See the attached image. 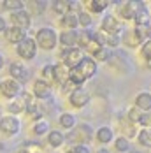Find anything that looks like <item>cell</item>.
<instances>
[{
    "instance_id": "4316f807",
    "label": "cell",
    "mask_w": 151,
    "mask_h": 153,
    "mask_svg": "<svg viewBox=\"0 0 151 153\" xmlns=\"http://www.w3.org/2000/svg\"><path fill=\"white\" fill-rule=\"evenodd\" d=\"M2 4H4V7H5V9H11L13 13L23 9V2H21V0H4Z\"/></svg>"
},
{
    "instance_id": "d6a6232c",
    "label": "cell",
    "mask_w": 151,
    "mask_h": 153,
    "mask_svg": "<svg viewBox=\"0 0 151 153\" xmlns=\"http://www.w3.org/2000/svg\"><path fill=\"white\" fill-rule=\"evenodd\" d=\"M77 19H79V25H83V27H90L91 25V16L88 13H79Z\"/></svg>"
},
{
    "instance_id": "ffe728a7",
    "label": "cell",
    "mask_w": 151,
    "mask_h": 153,
    "mask_svg": "<svg viewBox=\"0 0 151 153\" xmlns=\"http://www.w3.org/2000/svg\"><path fill=\"white\" fill-rule=\"evenodd\" d=\"M97 139L100 141V143H109V141H113V128H109V127H100L98 130H97Z\"/></svg>"
},
{
    "instance_id": "5b68a950",
    "label": "cell",
    "mask_w": 151,
    "mask_h": 153,
    "mask_svg": "<svg viewBox=\"0 0 151 153\" xmlns=\"http://www.w3.org/2000/svg\"><path fill=\"white\" fill-rule=\"evenodd\" d=\"M0 130L5 136H14L19 132V120L16 116H5L0 120Z\"/></svg>"
},
{
    "instance_id": "9a60e30c",
    "label": "cell",
    "mask_w": 151,
    "mask_h": 153,
    "mask_svg": "<svg viewBox=\"0 0 151 153\" xmlns=\"http://www.w3.org/2000/svg\"><path fill=\"white\" fill-rule=\"evenodd\" d=\"M60 42H61V46H65L67 49H72V48L77 44V32H74V30L61 32Z\"/></svg>"
},
{
    "instance_id": "8d00e7d4",
    "label": "cell",
    "mask_w": 151,
    "mask_h": 153,
    "mask_svg": "<svg viewBox=\"0 0 151 153\" xmlns=\"http://www.w3.org/2000/svg\"><path fill=\"white\" fill-rule=\"evenodd\" d=\"M70 153H90V150H88L84 144H76L74 148L70 150Z\"/></svg>"
},
{
    "instance_id": "8992f818",
    "label": "cell",
    "mask_w": 151,
    "mask_h": 153,
    "mask_svg": "<svg viewBox=\"0 0 151 153\" xmlns=\"http://www.w3.org/2000/svg\"><path fill=\"white\" fill-rule=\"evenodd\" d=\"M0 92H2L4 97L13 99V97H16L18 93L21 92V88H19V83L18 81H14V79H5V81L0 83Z\"/></svg>"
},
{
    "instance_id": "f1b7e54d",
    "label": "cell",
    "mask_w": 151,
    "mask_h": 153,
    "mask_svg": "<svg viewBox=\"0 0 151 153\" xmlns=\"http://www.w3.org/2000/svg\"><path fill=\"white\" fill-rule=\"evenodd\" d=\"M7 109H9V113H13V114H18V113H21V111L25 109V102H23V100L11 102V104L7 106Z\"/></svg>"
},
{
    "instance_id": "ba28073f",
    "label": "cell",
    "mask_w": 151,
    "mask_h": 153,
    "mask_svg": "<svg viewBox=\"0 0 151 153\" xmlns=\"http://www.w3.org/2000/svg\"><path fill=\"white\" fill-rule=\"evenodd\" d=\"M88 102H90V95H88L86 90L76 88L74 92L70 93V104H72L74 107H84Z\"/></svg>"
},
{
    "instance_id": "1f68e13d",
    "label": "cell",
    "mask_w": 151,
    "mask_h": 153,
    "mask_svg": "<svg viewBox=\"0 0 151 153\" xmlns=\"http://www.w3.org/2000/svg\"><path fill=\"white\" fill-rule=\"evenodd\" d=\"M93 56H95V60L106 62V60H109V51H107V48H100L97 53H93Z\"/></svg>"
},
{
    "instance_id": "e0dca14e",
    "label": "cell",
    "mask_w": 151,
    "mask_h": 153,
    "mask_svg": "<svg viewBox=\"0 0 151 153\" xmlns=\"http://www.w3.org/2000/svg\"><path fill=\"white\" fill-rule=\"evenodd\" d=\"M135 25L137 27H150V13H148V9L144 7V4L139 7V11H137L135 14Z\"/></svg>"
},
{
    "instance_id": "cb8c5ba5",
    "label": "cell",
    "mask_w": 151,
    "mask_h": 153,
    "mask_svg": "<svg viewBox=\"0 0 151 153\" xmlns=\"http://www.w3.org/2000/svg\"><path fill=\"white\" fill-rule=\"evenodd\" d=\"M69 79L74 83V85H81V83H84L86 81V77L81 74V71L76 67V69H70V72H69Z\"/></svg>"
},
{
    "instance_id": "b9f144b4",
    "label": "cell",
    "mask_w": 151,
    "mask_h": 153,
    "mask_svg": "<svg viewBox=\"0 0 151 153\" xmlns=\"http://www.w3.org/2000/svg\"><path fill=\"white\" fill-rule=\"evenodd\" d=\"M2 65H4V56L0 55V69H2Z\"/></svg>"
},
{
    "instance_id": "836d02e7",
    "label": "cell",
    "mask_w": 151,
    "mask_h": 153,
    "mask_svg": "<svg viewBox=\"0 0 151 153\" xmlns=\"http://www.w3.org/2000/svg\"><path fill=\"white\" fill-rule=\"evenodd\" d=\"M141 51H142V56H144V58L151 60V39L142 44V49H141Z\"/></svg>"
},
{
    "instance_id": "2e32d148",
    "label": "cell",
    "mask_w": 151,
    "mask_h": 153,
    "mask_svg": "<svg viewBox=\"0 0 151 153\" xmlns=\"http://www.w3.org/2000/svg\"><path fill=\"white\" fill-rule=\"evenodd\" d=\"M5 39L9 41V42H13V44H19L23 39H25V32L21 30V28H18V27H11V28H7L5 30Z\"/></svg>"
},
{
    "instance_id": "d4e9b609",
    "label": "cell",
    "mask_w": 151,
    "mask_h": 153,
    "mask_svg": "<svg viewBox=\"0 0 151 153\" xmlns=\"http://www.w3.org/2000/svg\"><path fill=\"white\" fill-rule=\"evenodd\" d=\"M139 143L146 148H151V128H144L139 134Z\"/></svg>"
},
{
    "instance_id": "603a6c76",
    "label": "cell",
    "mask_w": 151,
    "mask_h": 153,
    "mask_svg": "<svg viewBox=\"0 0 151 153\" xmlns=\"http://www.w3.org/2000/svg\"><path fill=\"white\" fill-rule=\"evenodd\" d=\"M60 125L61 127H65V128H72L76 125V118L74 114H70V113H63L60 116Z\"/></svg>"
},
{
    "instance_id": "4fadbf2b",
    "label": "cell",
    "mask_w": 151,
    "mask_h": 153,
    "mask_svg": "<svg viewBox=\"0 0 151 153\" xmlns=\"http://www.w3.org/2000/svg\"><path fill=\"white\" fill-rule=\"evenodd\" d=\"M69 72H70V69L67 67V65H63V63H58V65H55V72H53V79L58 83V85H65L67 81H69Z\"/></svg>"
},
{
    "instance_id": "bcb514c9",
    "label": "cell",
    "mask_w": 151,
    "mask_h": 153,
    "mask_svg": "<svg viewBox=\"0 0 151 153\" xmlns=\"http://www.w3.org/2000/svg\"><path fill=\"white\" fill-rule=\"evenodd\" d=\"M150 35H151V28H150Z\"/></svg>"
},
{
    "instance_id": "7bdbcfd3",
    "label": "cell",
    "mask_w": 151,
    "mask_h": 153,
    "mask_svg": "<svg viewBox=\"0 0 151 153\" xmlns=\"http://www.w3.org/2000/svg\"><path fill=\"white\" fill-rule=\"evenodd\" d=\"M97 153H109V152H107V150H104V148H102V150H98V152H97Z\"/></svg>"
},
{
    "instance_id": "74e56055",
    "label": "cell",
    "mask_w": 151,
    "mask_h": 153,
    "mask_svg": "<svg viewBox=\"0 0 151 153\" xmlns=\"http://www.w3.org/2000/svg\"><path fill=\"white\" fill-rule=\"evenodd\" d=\"M128 118H130V122H139V118H141V113H139L137 109H130V113H128Z\"/></svg>"
},
{
    "instance_id": "83f0119b",
    "label": "cell",
    "mask_w": 151,
    "mask_h": 153,
    "mask_svg": "<svg viewBox=\"0 0 151 153\" xmlns=\"http://www.w3.org/2000/svg\"><path fill=\"white\" fill-rule=\"evenodd\" d=\"M53 9H55V13H58V14H67L69 13V2H63V0H58V2H53Z\"/></svg>"
},
{
    "instance_id": "9c48e42d",
    "label": "cell",
    "mask_w": 151,
    "mask_h": 153,
    "mask_svg": "<svg viewBox=\"0 0 151 153\" xmlns=\"http://www.w3.org/2000/svg\"><path fill=\"white\" fill-rule=\"evenodd\" d=\"M141 5H142V2H137V4L135 2H127V4H123L120 7L121 18H125V19H134Z\"/></svg>"
},
{
    "instance_id": "f35d334b",
    "label": "cell",
    "mask_w": 151,
    "mask_h": 153,
    "mask_svg": "<svg viewBox=\"0 0 151 153\" xmlns=\"http://www.w3.org/2000/svg\"><path fill=\"white\" fill-rule=\"evenodd\" d=\"M42 72H44V76H46V77H53V72H55V67H53V65H46Z\"/></svg>"
},
{
    "instance_id": "3957f363",
    "label": "cell",
    "mask_w": 151,
    "mask_h": 153,
    "mask_svg": "<svg viewBox=\"0 0 151 153\" xmlns=\"http://www.w3.org/2000/svg\"><path fill=\"white\" fill-rule=\"evenodd\" d=\"M37 53V42L32 37H25L19 44H18V55L25 60H32Z\"/></svg>"
},
{
    "instance_id": "f546056e",
    "label": "cell",
    "mask_w": 151,
    "mask_h": 153,
    "mask_svg": "<svg viewBox=\"0 0 151 153\" xmlns=\"http://www.w3.org/2000/svg\"><path fill=\"white\" fill-rule=\"evenodd\" d=\"M116 150L118 152H128L130 150V143L127 137H118L116 139Z\"/></svg>"
},
{
    "instance_id": "ee69618b",
    "label": "cell",
    "mask_w": 151,
    "mask_h": 153,
    "mask_svg": "<svg viewBox=\"0 0 151 153\" xmlns=\"http://www.w3.org/2000/svg\"><path fill=\"white\" fill-rule=\"evenodd\" d=\"M148 67H150V69H151V60H148Z\"/></svg>"
},
{
    "instance_id": "4dcf8cb0",
    "label": "cell",
    "mask_w": 151,
    "mask_h": 153,
    "mask_svg": "<svg viewBox=\"0 0 151 153\" xmlns=\"http://www.w3.org/2000/svg\"><path fill=\"white\" fill-rule=\"evenodd\" d=\"M47 128H49V127H47V123H46V122H37L35 125H33V132H35L37 136L46 134V132H47Z\"/></svg>"
},
{
    "instance_id": "7a4b0ae2",
    "label": "cell",
    "mask_w": 151,
    "mask_h": 153,
    "mask_svg": "<svg viewBox=\"0 0 151 153\" xmlns=\"http://www.w3.org/2000/svg\"><path fill=\"white\" fill-rule=\"evenodd\" d=\"M61 58H63V65H67L69 69H76L83 62L84 55H83L81 48H72V49H65L61 53Z\"/></svg>"
},
{
    "instance_id": "6da1fadb",
    "label": "cell",
    "mask_w": 151,
    "mask_h": 153,
    "mask_svg": "<svg viewBox=\"0 0 151 153\" xmlns=\"http://www.w3.org/2000/svg\"><path fill=\"white\" fill-rule=\"evenodd\" d=\"M56 32L53 30V28H39L37 30V35H35V42L39 44V46L42 48V49H53V48L56 46Z\"/></svg>"
},
{
    "instance_id": "277c9868",
    "label": "cell",
    "mask_w": 151,
    "mask_h": 153,
    "mask_svg": "<svg viewBox=\"0 0 151 153\" xmlns=\"http://www.w3.org/2000/svg\"><path fill=\"white\" fill-rule=\"evenodd\" d=\"M69 139L74 141L77 144H84L91 139V127L90 125H79L76 130H72V134H69Z\"/></svg>"
},
{
    "instance_id": "e575fe53",
    "label": "cell",
    "mask_w": 151,
    "mask_h": 153,
    "mask_svg": "<svg viewBox=\"0 0 151 153\" xmlns=\"http://www.w3.org/2000/svg\"><path fill=\"white\" fill-rule=\"evenodd\" d=\"M139 123H141V125H144V127H150V128H151V111H150V113H144V114H141Z\"/></svg>"
},
{
    "instance_id": "52a82bcc",
    "label": "cell",
    "mask_w": 151,
    "mask_h": 153,
    "mask_svg": "<svg viewBox=\"0 0 151 153\" xmlns=\"http://www.w3.org/2000/svg\"><path fill=\"white\" fill-rule=\"evenodd\" d=\"M11 21H13V27H18V28H21V30H25V28H28L30 27V14L27 13V11H14L13 14H11Z\"/></svg>"
},
{
    "instance_id": "8fae6325",
    "label": "cell",
    "mask_w": 151,
    "mask_h": 153,
    "mask_svg": "<svg viewBox=\"0 0 151 153\" xmlns=\"http://www.w3.org/2000/svg\"><path fill=\"white\" fill-rule=\"evenodd\" d=\"M77 69L81 71V74H83V76L88 79V77H91L95 72H97V63H95V60H93V58H90V56H84V58H83V62L79 63V67H77Z\"/></svg>"
},
{
    "instance_id": "7c38bea8",
    "label": "cell",
    "mask_w": 151,
    "mask_h": 153,
    "mask_svg": "<svg viewBox=\"0 0 151 153\" xmlns=\"http://www.w3.org/2000/svg\"><path fill=\"white\" fill-rule=\"evenodd\" d=\"M33 93H35V97H39V99H47V97L51 95V86H49V83L44 81V79H37V81L33 83Z\"/></svg>"
},
{
    "instance_id": "ac0fdd59",
    "label": "cell",
    "mask_w": 151,
    "mask_h": 153,
    "mask_svg": "<svg viewBox=\"0 0 151 153\" xmlns=\"http://www.w3.org/2000/svg\"><path fill=\"white\" fill-rule=\"evenodd\" d=\"M135 106L139 107V109H144V111L150 113L151 111V93H148V92L139 93L135 97Z\"/></svg>"
},
{
    "instance_id": "44dd1931",
    "label": "cell",
    "mask_w": 151,
    "mask_h": 153,
    "mask_svg": "<svg viewBox=\"0 0 151 153\" xmlns=\"http://www.w3.org/2000/svg\"><path fill=\"white\" fill-rule=\"evenodd\" d=\"M61 25H63V27H67V28H70V30H74L76 27L79 25V19H77V14H72V13H67V14L63 16V19H61Z\"/></svg>"
},
{
    "instance_id": "5bb4252c",
    "label": "cell",
    "mask_w": 151,
    "mask_h": 153,
    "mask_svg": "<svg viewBox=\"0 0 151 153\" xmlns=\"http://www.w3.org/2000/svg\"><path fill=\"white\" fill-rule=\"evenodd\" d=\"M9 72H11V76H13L14 81H27L28 79V71L21 63H11Z\"/></svg>"
},
{
    "instance_id": "d590c367",
    "label": "cell",
    "mask_w": 151,
    "mask_h": 153,
    "mask_svg": "<svg viewBox=\"0 0 151 153\" xmlns=\"http://www.w3.org/2000/svg\"><path fill=\"white\" fill-rule=\"evenodd\" d=\"M30 7H33V11L39 14L46 9V2H30Z\"/></svg>"
},
{
    "instance_id": "d6986e66",
    "label": "cell",
    "mask_w": 151,
    "mask_h": 153,
    "mask_svg": "<svg viewBox=\"0 0 151 153\" xmlns=\"http://www.w3.org/2000/svg\"><path fill=\"white\" fill-rule=\"evenodd\" d=\"M93 39H95V33L90 30H84L81 33H77V42H79V46H83V48H88L93 42Z\"/></svg>"
},
{
    "instance_id": "ab89813d",
    "label": "cell",
    "mask_w": 151,
    "mask_h": 153,
    "mask_svg": "<svg viewBox=\"0 0 151 153\" xmlns=\"http://www.w3.org/2000/svg\"><path fill=\"white\" fill-rule=\"evenodd\" d=\"M7 30V27H5V19L0 16V32H5Z\"/></svg>"
},
{
    "instance_id": "f6af8a7d",
    "label": "cell",
    "mask_w": 151,
    "mask_h": 153,
    "mask_svg": "<svg viewBox=\"0 0 151 153\" xmlns=\"http://www.w3.org/2000/svg\"><path fill=\"white\" fill-rule=\"evenodd\" d=\"M130 153H141V152H130Z\"/></svg>"
},
{
    "instance_id": "60d3db41",
    "label": "cell",
    "mask_w": 151,
    "mask_h": 153,
    "mask_svg": "<svg viewBox=\"0 0 151 153\" xmlns=\"http://www.w3.org/2000/svg\"><path fill=\"white\" fill-rule=\"evenodd\" d=\"M14 153H30V152H28L27 148H19V150H16Z\"/></svg>"
},
{
    "instance_id": "484cf974",
    "label": "cell",
    "mask_w": 151,
    "mask_h": 153,
    "mask_svg": "<svg viewBox=\"0 0 151 153\" xmlns=\"http://www.w3.org/2000/svg\"><path fill=\"white\" fill-rule=\"evenodd\" d=\"M88 4H90V9L93 11V13H102L107 5H109L107 0H91V2H88Z\"/></svg>"
},
{
    "instance_id": "7402d4cb",
    "label": "cell",
    "mask_w": 151,
    "mask_h": 153,
    "mask_svg": "<svg viewBox=\"0 0 151 153\" xmlns=\"http://www.w3.org/2000/svg\"><path fill=\"white\" fill-rule=\"evenodd\" d=\"M47 143L53 146V148H58L63 144V134L58 132V130H53V132H49V136H47Z\"/></svg>"
},
{
    "instance_id": "30bf717a",
    "label": "cell",
    "mask_w": 151,
    "mask_h": 153,
    "mask_svg": "<svg viewBox=\"0 0 151 153\" xmlns=\"http://www.w3.org/2000/svg\"><path fill=\"white\" fill-rule=\"evenodd\" d=\"M121 25L120 21L114 18V16H106L104 18V21H102V30L106 32L107 35H116L118 32H120Z\"/></svg>"
}]
</instances>
